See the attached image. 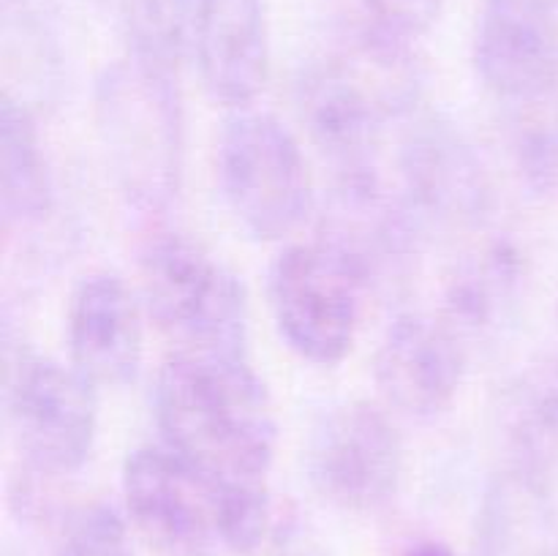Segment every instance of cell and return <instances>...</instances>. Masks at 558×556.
<instances>
[{"label":"cell","mask_w":558,"mask_h":556,"mask_svg":"<svg viewBox=\"0 0 558 556\" xmlns=\"http://www.w3.org/2000/svg\"><path fill=\"white\" fill-rule=\"evenodd\" d=\"M218 178L229 210L256 240L289 238L314 207L300 142L281 120L251 107L223 125Z\"/></svg>","instance_id":"5"},{"label":"cell","mask_w":558,"mask_h":556,"mask_svg":"<svg viewBox=\"0 0 558 556\" xmlns=\"http://www.w3.org/2000/svg\"><path fill=\"white\" fill-rule=\"evenodd\" d=\"M360 3L365 11V25L412 47L436 25L445 9V0H360Z\"/></svg>","instance_id":"22"},{"label":"cell","mask_w":558,"mask_h":556,"mask_svg":"<svg viewBox=\"0 0 558 556\" xmlns=\"http://www.w3.org/2000/svg\"><path fill=\"white\" fill-rule=\"evenodd\" d=\"M403 556H456V551L447 543H441V540H420L417 545L407 548Z\"/></svg>","instance_id":"24"},{"label":"cell","mask_w":558,"mask_h":556,"mask_svg":"<svg viewBox=\"0 0 558 556\" xmlns=\"http://www.w3.org/2000/svg\"><path fill=\"white\" fill-rule=\"evenodd\" d=\"M191 47L207 93L223 107L248 109L270 80L265 0H199Z\"/></svg>","instance_id":"15"},{"label":"cell","mask_w":558,"mask_h":556,"mask_svg":"<svg viewBox=\"0 0 558 556\" xmlns=\"http://www.w3.org/2000/svg\"><path fill=\"white\" fill-rule=\"evenodd\" d=\"M466 368L463 338L447 319L403 314L387 327L376 349L374 376L390 407L428 420L456 401Z\"/></svg>","instance_id":"12"},{"label":"cell","mask_w":558,"mask_h":556,"mask_svg":"<svg viewBox=\"0 0 558 556\" xmlns=\"http://www.w3.org/2000/svg\"><path fill=\"white\" fill-rule=\"evenodd\" d=\"M0 191L5 227H31L52 207V178L41 150L36 120L25 104L3 96L0 107Z\"/></svg>","instance_id":"18"},{"label":"cell","mask_w":558,"mask_h":556,"mask_svg":"<svg viewBox=\"0 0 558 556\" xmlns=\"http://www.w3.org/2000/svg\"><path fill=\"white\" fill-rule=\"evenodd\" d=\"M58 556H136L129 527L109 505H93L76 518L60 543Z\"/></svg>","instance_id":"21"},{"label":"cell","mask_w":558,"mask_h":556,"mask_svg":"<svg viewBox=\"0 0 558 556\" xmlns=\"http://www.w3.org/2000/svg\"><path fill=\"white\" fill-rule=\"evenodd\" d=\"M101 3H109V5H118L120 0H101Z\"/></svg>","instance_id":"26"},{"label":"cell","mask_w":558,"mask_h":556,"mask_svg":"<svg viewBox=\"0 0 558 556\" xmlns=\"http://www.w3.org/2000/svg\"><path fill=\"white\" fill-rule=\"evenodd\" d=\"M512 153L529 185L548 191L558 185V101H545L510 109Z\"/></svg>","instance_id":"20"},{"label":"cell","mask_w":558,"mask_h":556,"mask_svg":"<svg viewBox=\"0 0 558 556\" xmlns=\"http://www.w3.org/2000/svg\"><path fill=\"white\" fill-rule=\"evenodd\" d=\"M305 472L330 505L347 512H376L396 499L401 485V434L374 403L343 401L316 420Z\"/></svg>","instance_id":"7"},{"label":"cell","mask_w":558,"mask_h":556,"mask_svg":"<svg viewBox=\"0 0 558 556\" xmlns=\"http://www.w3.org/2000/svg\"><path fill=\"white\" fill-rule=\"evenodd\" d=\"M147 314L178 352L245 354L248 300L240 278L189 234H161L142 254Z\"/></svg>","instance_id":"4"},{"label":"cell","mask_w":558,"mask_h":556,"mask_svg":"<svg viewBox=\"0 0 558 556\" xmlns=\"http://www.w3.org/2000/svg\"><path fill=\"white\" fill-rule=\"evenodd\" d=\"M420 218L376 167L338 172L322 213V238L368 281L390 278L417 254Z\"/></svg>","instance_id":"10"},{"label":"cell","mask_w":558,"mask_h":556,"mask_svg":"<svg viewBox=\"0 0 558 556\" xmlns=\"http://www.w3.org/2000/svg\"><path fill=\"white\" fill-rule=\"evenodd\" d=\"M480 556H558L550 480L510 463L490 480L480 507Z\"/></svg>","instance_id":"16"},{"label":"cell","mask_w":558,"mask_h":556,"mask_svg":"<svg viewBox=\"0 0 558 556\" xmlns=\"http://www.w3.org/2000/svg\"><path fill=\"white\" fill-rule=\"evenodd\" d=\"M512 461L550 480L558 463V365L526 371L507 398Z\"/></svg>","instance_id":"19"},{"label":"cell","mask_w":558,"mask_h":556,"mask_svg":"<svg viewBox=\"0 0 558 556\" xmlns=\"http://www.w3.org/2000/svg\"><path fill=\"white\" fill-rule=\"evenodd\" d=\"M272 556H330L322 540L305 523L287 521L276 529Z\"/></svg>","instance_id":"23"},{"label":"cell","mask_w":558,"mask_h":556,"mask_svg":"<svg viewBox=\"0 0 558 556\" xmlns=\"http://www.w3.org/2000/svg\"><path fill=\"white\" fill-rule=\"evenodd\" d=\"M420 96L412 44L363 25L343 47L311 58L294 82L300 120L338 172L376 167L392 120H403Z\"/></svg>","instance_id":"2"},{"label":"cell","mask_w":558,"mask_h":556,"mask_svg":"<svg viewBox=\"0 0 558 556\" xmlns=\"http://www.w3.org/2000/svg\"><path fill=\"white\" fill-rule=\"evenodd\" d=\"M474 65L507 107L558 93V16L550 0H485L474 31Z\"/></svg>","instance_id":"11"},{"label":"cell","mask_w":558,"mask_h":556,"mask_svg":"<svg viewBox=\"0 0 558 556\" xmlns=\"http://www.w3.org/2000/svg\"><path fill=\"white\" fill-rule=\"evenodd\" d=\"M368 281L325 240L283 249L270 267L272 319L292 352L338 365L354 349Z\"/></svg>","instance_id":"6"},{"label":"cell","mask_w":558,"mask_h":556,"mask_svg":"<svg viewBox=\"0 0 558 556\" xmlns=\"http://www.w3.org/2000/svg\"><path fill=\"white\" fill-rule=\"evenodd\" d=\"M163 445L221 483H267L278 447L270 392L245 354L174 352L158 371Z\"/></svg>","instance_id":"1"},{"label":"cell","mask_w":558,"mask_h":556,"mask_svg":"<svg viewBox=\"0 0 558 556\" xmlns=\"http://www.w3.org/2000/svg\"><path fill=\"white\" fill-rule=\"evenodd\" d=\"M521 283V251L507 240H488L458 259L447 283L445 319L461 338L494 336L512 319Z\"/></svg>","instance_id":"17"},{"label":"cell","mask_w":558,"mask_h":556,"mask_svg":"<svg viewBox=\"0 0 558 556\" xmlns=\"http://www.w3.org/2000/svg\"><path fill=\"white\" fill-rule=\"evenodd\" d=\"M401 191L420 223L472 227L490 207L483 164L445 123L412 125L401 150Z\"/></svg>","instance_id":"13"},{"label":"cell","mask_w":558,"mask_h":556,"mask_svg":"<svg viewBox=\"0 0 558 556\" xmlns=\"http://www.w3.org/2000/svg\"><path fill=\"white\" fill-rule=\"evenodd\" d=\"M69 352L93 387L134 382L145 352L142 309L129 283L114 273H90L69 303Z\"/></svg>","instance_id":"14"},{"label":"cell","mask_w":558,"mask_h":556,"mask_svg":"<svg viewBox=\"0 0 558 556\" xmlns=\"http://www.w3.org/2000/svg\"><path fill=\"white\" fill-rule=\"evenodd\" d=\"M5 5H16V3H25V0H3Z\"/></svg>","instance_id":"25"},{"label":"cell","mask_w":558,"mask_h":556,"mask_svg":"<svg viewBox=\"0 0 558 556\" xmlns=\"http://www.w3.org/2000/svg\"><path fill=\"white\" fill-rule=\"evenodd\" d=\"M125 510L161 556H210L221 545L218 480L163 447H136L123 467Z\"/></svg>","instance_id":"9"},{"label":"cell","mask_w":558,"mask_h":556,"mask_svg":"<svg viewBox=\"0 0 558 556\" xmlns=\"http://www.w3.org/2000/svg\"><path fill=\"white\" fill-rule=\"evenodd\" d=\"M5 407L16 445L44 472H80L93 456L96 387L76 368L22 354L9 365Z\"/></svg>","instance_id":"8"},{"label":"cell","mask_w":558,"mask_h":556,"mask_svg":"<svg viewBox=\"0 0 558 556\" xmlns=\"http://www.w3.org/2000/svg\"><path fill=\"white\" fill-rule=\"evenodd\" d=\"M96 109L125 194L150 210L169 205L183 164L178 74L129 55L101 74Z\"/></svg>","instance_id":"3"}]
</instances>
